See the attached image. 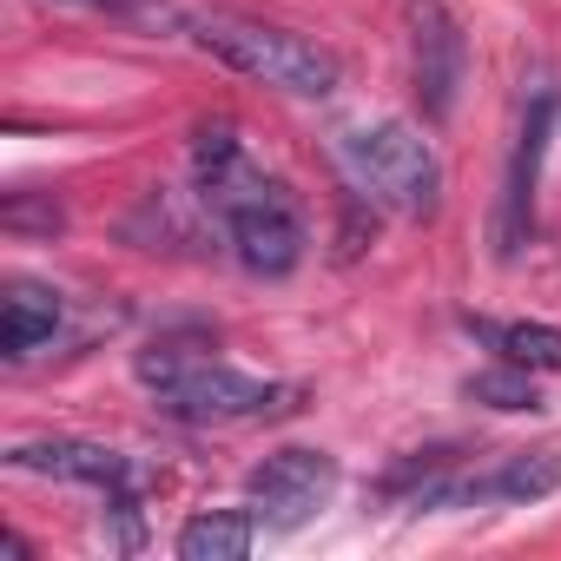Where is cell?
I'll return each instance as SVG.
<instances>
[{
    "instance_id": "15",
    "label": "cell",
    "mask_w": 561,
    "mask_h": 561,
    "mask_svg": "<svg viewBox=\"0 0 561 561\" xmlns=\"http://www.w3.org/2000/svg\"><path fill=\"white\" fill-rule=\"evenodd\" d=\"M106 548H119V554H139L146 548V528H139V502H133V489L126 495H113V508H106Z\"/></svg>"
},
{
    "instance_id": "8",
    "label": "cell",
    "mask_w": 561,
    "mask_h": 561,
    "mask_svg": "<svg viewBox=\"0 0 561 561\" xmlns=\"http://www.w3.org/2000/svg\"><path fill=\"white\" fill-rule=\"evenodd\" d=\"M548 126H554V93L535 100L528 126H522V146L508 159V185H502V218H495V257H515L522 238H528V218H535V172H541V146H548Z\"/></svg>"
},
{
    "instance_id": "7",
    "label": "cell",
    "mask_w": 561,
    "mask_h": 561,
    "mask_svg": "<svg viewBox=\"0 0 561 561\" xmlns=\"http://www.w3.org/2000/svg\"><path fill=\"white\" fill-rule=\"evenodd\" d=\"M14 469L27 476H54V482H80V489H106V495H126L139 489V462L106 449V443H87V436H41V443H21L8 449Z\"/></svg>"
},
{
    "instance_id": "13",
    "label": "cell",
    "mask_w": 561,
    "mask_h": 561,
    "mask_svg": "<svg viewBox=\"0 0 561 561\" xmlns=\"http://www.w3.org/2000/svg\"><path fill=\"white\" fill-rule=\"evenodd\" d=\"M205 364V344H185V337H152L139 357H133V370H139V383L146 390H172L185 370H198Z\"/></svg>"
},
{
    "instance_id": "2",
    "label": "cell",
    "mask_w": 561,
    "mask_h": 561,
    "mask_svg": "<svg viewBox=\"0 0 561 561\" xmlns=\"http://www.w3.org/2000/svg\"><path fill=\"white\" fill-rule=\"evenodd\" d=\"M337 165L344 179L383 205V211H403V218H430L436 198H443V165H436V146L410 126V119H377V126H351L337 133Z\"/></svg>"
},
{
    "instance_id": "4",
    "label": "cell",
    "mask_w": 561,
    "mask_h": 561,
    "mask_svg": "<svg viewBox=\"0 0 561 561\" xmlns=\"http://www.w3.org/2000/svg\"><path fill=\"white\" fill-rule=\"evenodd\" d=\"M159 403H165V416L205 430V423H257V416H285V410H298V390H291V383L244 377V370L205 357V364L185 370L172 390H159Z\"/></svg>"
},
{
    "instance_id": "11",
    "label": "cell",
    "mask_w": 561,
    "mask_h": 561,
    "mask_svg": "<svg viewBox=\"0 0 561 561\" xmlns=\"http://www.w3.org/2000/svg\"><path fill=\"white\" fill-rule=\"evenodd\" d=\"M257 541V515L244 508H211L179 528V561H244Z\"/></svg>"
},
{
    "instance_id": "10",
    "label": "cell",
    "mask_w": 561,
    "mask_h": 561,
    "mask_svg": "<svg viewBox=\"0 0 561 561\" xmlns=\"http://www.w3.org/2000/svg\"><path fill=\"white\" fill-rule=\"evenodd\" d=\"M198 211H211L198 192H192V205H185L172 185H152V192L139 198V211L126 218V238L146 244V251H205V225H198Z\"/></svg>"
},
{
    "instance_id": "14",
    "label": "cell",
    "mask_w": 561,
    "mask_h": 561,
    "mask_svg": "<svg viewBox=\"0 0 561 561\" xmlns=\"http://www.w3.org/2000/svg\"><path fill=\"white\" fill-rule=\"evenodd\" d=\"M462 390H469L476 403H489V410H535V403H541L535 383H528V370L508 364V357H502V370H476Z\"/></svg>"
},
{
    "instance_id": "16",
    "label": "cell",
    "mask_w": 561,
    "mask_h": 561,
    "mask_svg": "<svg viewBox=\"0 0 561 561\" xmlns=\"http://www.w3.org/2000/svg\"><path fill=\"white\" fill-rule=\"evenodd\" d=\"M60 8H126V0H60Z\"/></svg>"
},
{
    "instance_id": "6",
    "label": "cell",
    "mask_w": 561,
    "mask_h": 561,
    "mask_svg": "<svg viewBox=\"0 0 561 561\" xmlns=\"http://www.w3.org/2000/svg\"><path fill=\"white\" fill-rule=\"evenodd\" d=\"M410 54H416V106L423 119H449L462 73H469V41L443 0H410Z\"/></svg>"
},
{
    "instance_id": "12",
    "label": "cell",
    "mask_w": 561,
    "mask_h": 561,
    "mask_svg": "<svg viewBox=\"0 0 561 561\" xmlns=\"http://www.w3.org/2000/svg\"><path fill=\"white\" fill-rule=\"evenodd\" d=\"M476 331L522 370H561V324H476Z\"/></svg>"
},
{
    "instance_id": "9",
    "label": "cell",
    "mask_w": 561,
    "mask_h": 561,
    "mask_svg": "<svg viewBox=\"0 0 561 561\" xmlns=\"http://www.w3.org/2000/svg\"><path fill=\"white\" fill-rule=\"evenodd\" d=\"M54 331H60V291L41 285V277H14L8 305H0V357L27 364L34 351L54 344Z\"/></svg>"
},
{
    "instance_id": "3",
    "label": "cell",
    "mask_w": 561,
    "mask_h": 561,
    "mask_svg": "<svg viewBox=\"0 0 561 561\" xmlns=\"http://www.w3.org/2000/svg\"><path fill=\"white\" fill-rule=\"evenodd\" d=\"M198 47L218 54L231 73L264 80L277 93H298V100H324L337 87V60L285 27H264V21H198Z\"/></svg>"
},
{
    "instance_id": "5",
    "label": "cell",
    "mask_w": 561,
    "mask_h": 561,
    "mask_svg": "<svg viewBox=\"0 0 561 561\" xmlns=\"http://www.w3.org/2000/svg\"><path fill=\"white\" fill-rule=\"evenodd\" d=\"M337 495V456L324 449H277L244 476V502L264 528H305Z\"/></svg>"
},
{
    "instance_id": "1",
    "label": "cell",
    "mask_w": 561,
    "mask_h": 561,
    "mask_svg": "<svg viewBox=\"0 0 561 561\" xmlns=\"http://www.w3.org/2000/svg\"><path fill=\"white\" fill-rule=\"evenodd\" d=\"M192 185L211 205V218L231 238V257L251 277H285L305 257V211L271 172L251 165L244 139L231 119H198L192 126Z\"/></svg>"
}]
</instances>
